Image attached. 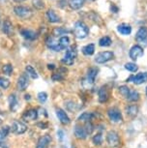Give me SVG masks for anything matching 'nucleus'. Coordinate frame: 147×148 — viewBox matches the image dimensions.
Returning a JSON list of instances; mask_svg holds the SVG:
<instances>
[{"label": "nucleus", "instance_id": "obj_33", "mask_svg": "<svg viewBox=\"0 0 147 148\" xmlns=\"http://www.w3.org/2000/svg\"><path fill=\"white\" fill-rule=\"evenodd\" d=\"M59 45L61 47V49H67V47H69V45H70V39H69L68 36H62V37H60L59 39Z\"/></svg>", "mask_w": 147, "mask_h": 148}, {"label": "nucleus", "instance_id": "obj_16", "mask_svg": "<svg viewBox=\"0 0 147 148\" xmlns=\"http://www.w3.org/2000/svg\"><path fill=\"white\" fill-rule=\"evenodd\" d=\"M38 118V110L36 108H30L23 114V119L25 121H34Z\"/></svg>", "mask_w": 147, "mask_h": 148}, {"label": "nucleus", "instance_id": "obj_24", "mask_svg": "<svg viewBox=\"0 0 147 148\" xmlns=\"http://www.w3.org/2000/svg\"><path fill=\"white\" fill-rule=\"evenodd\" d=\"M9 107H10V110L15 112L16 111L18 108V98L15 94H11L9 96Z\"/></svg>", "mask_w": 147, "mask_h": 148}, {"label": "nucleus", "instance_id": "obj_35", "mask_svg": "<svg viewBox=\"0 0 147 148\" xmlns=\"http://www.w3.org/2000/svg\"><path fill=\"white\" fill-rule=\"evenodd\" d=\"M130 91H131V88L128 87L127 85H121L120 87H119V93H120L122 96L125 98V99L128 97Z\"/></svg>", "mask_w": 147, "mask_h": 148}, {"label": "nucleus", "instance_id": "obj_29", "mask_svg": "<svg viewBox=\"0 0 147 148\" xmlns=\"http://www.w3.org/2000/svg\"><path fill=\"white\" fill-rule=\"evenodd\" d=\"M94 52H95V45L94 44H88L82 47V53L86 55V56L93 55Z\"/></svg>", "mask_w": 147, "mask_h": 148}, {"label": "nucleus", "instance_id": "obj_5", "mask_svg": "<svg viewBox=\"0 0 147 148\" xmlns=\"http://www.w3.org/2000/svg\"><path fill=\"white\" fill-rule=\"evenodd\" d=\"M107 115H109V118L111 122L113 123H118L121 122L123 120V117H122V113L119 108H110L107 110Z\"/></svg>", "mask_w": 147, "mask_h": 148}, {"label": "nucleus", "instance_id": "obj_8", "mask_svg": "<svg viewBox=\"0 0 147 148\" xmlns=\"http://www.w3.org/2000/svg\"><path fill=\"white\" fill-rule=\"evenodd\" d=\"M11 130H12L13 133L16 134V135H23V134H24L27 131V126L23 122L16 120V121L13 122Z\"/></svg>", "mask_w": 147, "mask_h": 148}, {"label": "nucleus", "instance_id": "obj_39", "mask_svg": "<svg viewBox=\"0 0 147 148\" xmlns=\"http://www.w3.org/2000/svg\"><path fill=\"white\" fill-rule=\"evenodd\" d=\"M32 3H33V6L37 10H42L45 8V2H44L43 0H33Z\"/></svg>", "mask_w": 147, "mask_h": 148}, {"label": "nucleus", "instance_id": "obj_41", "mask_svg": "<svg viewBox=\"0 0 147 148\" xmlns=\"http://www.w3.org/2000/svg\"><path fill=\"white\" fill-rule=\"evenodd\" d=\"M37 99L41 104H44V103L48 100V94H46V92H40V93L37 95Z\"/></svg>", "mask_w": 147, "mask_h": 148}, {"label": "nucleus", "instance_id": "obj_49", "mask_svg": "<svg viewBox=\"0 0 147 148\" xmlns=\"http://www.w3.org/2000/svg\"><path fill=\"white\" fill-rule=\"evenodd\" d=\"M15 1H16V2H21L23 0H15Z\"/></svg>", "mask_w": 147, "mask_h": 148}, {"label": "nucleus", "instance_id": "obj_23", "mask_svg": "<svg viewBox=\"0 0 147 148\" xmlns=\"http://www.w3.org/2000/svg\"><path fill=\"white\" fill-rule=\"evenodd\" d=\"M2 31H3L4 34H6L8 36L13 35V24L9 19L4 21L3 24H2Z\"/></svg>", "mask_w": 147, "mask_h": 148}, {"label": "nucleus", "instance_id": "obj_37", "mask_svg": "<svg viewBox=\"0 0 147 148\" xmlns=\"http://www.w3.org/2000/svg\"><path fill=\"white\" fill-rule=\"evenodd\" d=\"M125 69L128 70L129 72H132V73H135L138 70V67L135 63H133V62H128L125 64Z\"/></svg>", "mask_w": 147, "mask_h": 148}, {"label": "nucleus", "instance_id": "obj_2", "mask_svg": "<svg viewBox=\"0 0 147 148\" xmlns=\"http://www.w3.org/2000/svg\"><path fill=\"white\" fill-rule=\"evenodd\" d=\"M77 46H72L67 49L66 53L64 55V57L62 58L61 62H62L64 65L67 66H72L75 63V59L77 57Z\"/></svg>", "mask_w": 147, "mask_h": 148}, {"label": "nucleus", "instance_id": "obj_4", "mask_svg": "<svg viewBox=\"0 0 147 148\" xmlns=\"http://www.w3.org/2000/svg\"><path fill=\"white\" fill-rule=\"evenodd\" d=\"M113 57H114V53L112 51H102L96 55L95 62L98 64H104L112 60Z\"/></svg>", "mask_w": 147, "mask_h": 148}, {"label": "nucleus", "instance_id": "obj_14", "mask_svg": "<svg viewBox=\"0 0 147 148\" xmlns=\"http://www.w3.org/2000/svg\"><path fill=\"white\" fill-rule=\"evenodd\" d=\"M51 140H52V138L49 135H48V134L44 135L43 136H41V138H39L36 148H48L49 145L51 144Z\"/></svg>", "mask_w": 147, "mask_h": 148}, {"label": "nucleus", "instance_id": "obj_47", "mask_svg": "<svg viewBox=\"0 0 147 148\" xmlns=\"http://www.w3.org/2000/svg\"><path fill=\"white\" fill-rule=\"evenodd\" d=\"M48 69L49 70H54V69H56V67H55L54 64H48Z\"/></svg>", "mask_w": 147, "mask_h": 148}, {"label": "nucleus", "instance_id": "obj_13", "mask_svg": "<svg viewBox=\"0 0 147 148\" xmlns=\"http://www.w3.org/2000/svg\"><path fill=\"white\" fill-rule=\"evenodd\" d=\"M46 46H48L49 49H51V51H63V49H61L60 45H59V42L55 41L53 37H51V36H49V37L46 38Z\"/></svg>", "mask_w": 147, "mask_h": 148}, {"label": "nucleus", "instance_id": "obj_48", "mask_svg": "<svg viewBox=\"0 0 147 148\" xmlns=\"http://www.w3.org/2000/svg\"><path fill=\"white\" fill-rule=\"evenodd\" d=\"M24 99H25L26 101H30V100H31V96H30V94H26L25 96H24Z\"/></svg>", "mask_w": 147, "mask_h": 148}, {"label": "nucleus", "instance_id": "obj_34", "mask_svg": "<svg viewBox=\"0 0 147 148\" xmlns=\"http://www.w3.org/2000/svg\"><path fill=\"white\" fill-rule=\"evenodd\" d=\"M69 30L64 28V27H55V28L52 30V35L54 37H58V36L61 35H65L66 33H68Z\"/></svg>", "mask_w": 147, "mask_h": 148}, {"label": "nucleus", "instance_id": "obj_46", "mask_svg": "<svg viewBox=\"0 0 147 148\" xmlns=\"http://www.w3.org/2000/svg\"><path fill=\"white\" fill-rule=\"evenodd\" d=\"M110 11H111L112 13L116 14V13H118V11H119V8H118L117 6H115L114 4H112L111 6H110Z\"/></svg>", "mask_w": 147, "mask_h": 148}, {"label": "nucleus", "instance_id": "obj_18", "mask_svg": "<svg viewBox=\"0 0 147 148\" xmlns=\"http://www.w3.org/2000/svg\"><path fill=\"white\" fill-rule=\"evenodd\" d=\"M56 115L58 117V119H59V121L61 122V124L63 125H68L70 124L71 120L69 118L68 114L65 112L63 110H61V108H56Z\"/></svg>", "mask_w": 147, "mask_h": 148}, {"label": "nucleus", "instance_id": "obj_15", "mask_svg": "<svg viewBox=\"0 0 147 148\" xmlns=\"http://www.w3.org/2000/svg\"><path fill=\"white\" fill-rule=\"evenodd\" d=\"M98 73H99V69L97 68V67H91V68L88 69L86 80L89 84H92V83L95 82L96 77L98 76Z\"/></svg>", "mask_w": 147, "mask_h": 148}, {"label": "nucleus", "instance_id": "obj_44", "mask_svg": "<svg viewBox=\"0 0 147 148\" xmlns=\"http://www.w3.org/2000/svg\"><path fill=\"white\" fill-rule=\"evenodd\" d=\"M37 126L40 128V129L45 130V129H48V128H49V124H48V123H46V122H39L37 124Z\"/></svg>", "mask_w": 147, "mask_h": 148}, {"label": "nucleus", "instance_id": "obj_27", "mask_svg": "<svg viewBox=\"0 0 147 148\" xmlns=\"http://www.w3.org/2000/svg\"><path fill=\"white\" fill-rule=\"evenodd\" d=\"M137 112H138V107L137 105H130L126 108L127 115L131 117V118H134V117L137 116Z\"/></svg>", "mask_w": 147, "mask_h": 148}, {"label": "nucleus", "instance_id": "obj_6", "mask_svg": "<svg viewBox=\"0 0 147 148\" xmlns=\"http://www.w3.org/2000/svg\"><path fill=\"white\" fill-rule=\"evenodd\" d=\"M107 142L109 147H117L120 144V138L115 131H110L107 135Z\"/></svg>", "mask_w": 147, "mask_h": 148}, {"label": "nucleus", "instance_id": "obj_36", "mask_svg": "<svg viewBox=\"0 0 147 148\" xmlns=\"http://www.w3.org/2000/svg\"><path fill=\"white\" fill-rule=\"evenodd\" d=\"M13 71H14V69L11 64H6V65H4L2 67V72H3V74L6 75V76H12Z\"/></svg>", "mask_w": 147, "mask_h": 148}, {"label": "nucleus", "instance_id": "obj_51", "mask_svg": "<svg viewBox=\"0 0 147 148\" xmlns=\"http://www.w3.org/2000/svg\"><path fill=\"white\" fill-rule=\"evenodd\" d=\"M146 95H147V87H146Z\"/></svg>", "mask_w": 147, "mask_h": 148}, {"label": "nucleus", "instance_id": "obj_11", "mask_svg": "<svg viewBox=\"0 0 147 148\" xmlns=\"http://www.w3.org/2000/svg\"><path fill=\"white\" fill-rule=\"evenodd\" d=\"M18 89L19 91H24L25 89L28 87L29 85V79H28V75L26 73H23V74L21 75V77L18 79Z\"/></svg>", "mask_w": 147, "mask_h": 148}, {"label": "nucleus", "instance_id": "obj_45", "mask_svg": "<svg viewBox=\"0 0 147 148\" xmlns=\"http://www.w3.org/2000/svg\"><path fill=\"white\" fill-rule=\"evenodd\" d=\"M64 136H65V134H64V131H62V130H59L57 132V136L59 138L60 140H63V138H64Z\"/></svg>", "mask_w": 147, "mask_h": 148}, {"label": "nucleus", "instance_id": "obj_22", "mask_svg": "<svg viewBox=\"0 0 147 148\" xmlns=\"http://www.w3.org/2000/svg\"><path fill=\"white\" fill-rule=\"evenodd\" d=\"M117 31L121 35L128 36L132 33V26L128 23H121L117 26Z\"/></svg>", "mask_w": 147, "mask_h": 148}, {"label": "nucleus", "instance_id": "obj_32", "mask_svg": "<svg viewBox=\"0 0 147 148\" xmlns=\"http://www.w3.org/2000/svg\"><path fill=\"white\" fill-rule=\"evenodd\" d=\"M25 71H26V74L28 75V77H30L31 79H35L38 77V74L37 72H36V70L33 68L31 65H27L25 67Z\"/></svg>", "mask_w": 147, "mask_h": 148}, {"label": "nucleus", "instance_id": "obj_50", "mask_svg": "<svg viewBox=\"0 0 147 148\" xmlns=\"http://www.w3.org/2000/svg\"><path fill=\"white\" fill-rule=\"evenodd\" d=\"M1 123H2V120H1V118H0V125H1Z\"/></svg>", "mask_w": 147, "mask_h": 148}, {"label": "nucleus", "instance_id": "obj_1", "mask_svg": "<svg viewBox=\"0 0 147 148\" xmlns=\"http://www.w3.org/2000/svg\"><path fill=\"white\" fill-rule=\"evenodd\" d=\"M89 34V27L83 21H79L75 23L74 26V35L77 39H84Z\"/></svg>", "mask_w": 147, "mask_h": 148}, {"label": "nucleus", "instance_id": "obj_25", "mask_svg": "<svg viewBox=\"0 0 147 148\" xmlns=\"http://www.w3.org/2000/svg\"><path fill=\"white\" fill-rule=\"evenodd\" d=\"M46 18H48L49 21L51 23H57V22L60 21V16L52 9L48 10V12H46Z\"/></svg>", "mask_w": 147, "mask_h": 148}, {"label": "nucleus", "instance_id": "obj_9", "mask_svg": "<svg viewBox=\"0 0 147 148\" xmlns=\"http://www.w3.org/2000/svg\"><path fill=\"white\" fill-rule=\"evenodd\" d=\"M144 51H143V47L139 46V45H135L131 47L130 49V52H129V55H130V58L132 60H137L138 58L141 57L143 55Z\"/></svg>", "mask_w": 147, "mask_h": 148}, {"label": "nucleus", "instance_id": "obj_42", "mask_svg": "<svg viewBox=\"0 0 147 148\" xmlns=\"http://www.w3.org/2000/svg\"><path fill=\"white\" fill-rule=\"evenodd\" d=\"M84 128H85V130H86L88 136L91 135V134L93 133V131H94V125L91 122H86V123H85Z\"/></svg>", "mask_w": 147, "mask_h": 148}, {"label": "nucleus", "instance_id": "obj_31", "mask_svg": "<svg viewBox=\"0 0 147 148\" xmlns=\"http://www.w3.org/2000/svg\"><path fill=\"white\" fill-rule=\"evenodd\" d=\"M112 41L110 37L109 36H105V37H102L101 39L99 40V46L100 47H109L111 45Z\"/></svg>", "mask_w": 147, "mask_h": 148}, {"label": "nucleus", "instance_id": "obj_7", "mask_svg": "<svg viewBox=\"0 0 147 148\" xmlns=\"http://www.w3.org/2000/svg\"><path fill=\"white\" fill-rule=\"evenodd\" d=\"M133 82L135 84L137 85L142 84V83L147 82V73L146 72L138 73V74L135 75V76H131L126 79V82Z\"/></svg>", "mask_w": 147, "mask_h": 148}, {"label": "nucleus", "instance_id": "obj_40", "mask_svg": "<svg viewBox=\"0 0 147 148\" xmlns=\"http://www.w3.org/2000/svg\"><path fill=\"white\" fill-rule=\"evenodd\" d=\"M10 84H11V82L9 79L0 77V87L3 88V89H7L10 86Z\"/></svg>", "mask_w": 147, "mask_h": 148}, {"label": "nucleus", "instance_id": "obj_12", "mask_svg": "<svg viewBox=\"0 0 147 148\" xmlns=\"http://www.w3.org/2000/svg\"><path fill=\"white\" fill-rule=\"evenodd\" d=\"M98 96H99V102L104 104V103L107 102V100L109 99V91L107 85L102 86L98 91Z\"/></svg>", "mask_w": 147, "mask_h": 148}, {"label": "nucleus", "instance_id": "obj_3", "mask_svg": "<svg viewBox=\"0 0 147 148\" xmlns=\"http://www.w3.org/2000/svg\"><path fill=\"white\" fill-rule=\"evenodd\" d=\"M14 13L18 18L21 19H28L33 16L32 10L29 7L21 6V5H18V6H16L14 8Z\"/></svg>", "mask_w": 147, "mask_h": 148}, {"label": "nucleus", "instance_id": "obj_10", "mask_svg": "<svg viewBox=\"0 0 147 148\" xmlns=\"http://www.w3.org/2000/svg\"><path fill=\"white\" fill-rule=\"evenodd\" d=\"M135 41L140 45L147 46V28L140 27L137 30V34H135Z\"/></svg>", "mask_w": 147, "mask_h": 148}, {"label": "nucleus", "instance_id": "obj_52", "mask_svg": "<svg viewBox=\"0 0 147 148\" xmlns=\"http://www.w3.org/2000/svg\"><path fill=\"white\" fill-rule=\"evenodd\" d=\"M90 1H95V0H90Z\"/></svg>", "mask_w": 147, "mask_h": 148}, {"label": "nucleus", "instance_id": "obj_28", "mask_svg": "<svg viewBox=\"0 0 147 148\" xmlns=\"http://www.w3.org/2000/svg\"><path fill=\"white\" fill-rule=\"evenodd\" d=\"M84 5V0H70L69 1V6L72 10H79L81 9Z\"/></svg>", "mask_w": 147, "mask_h": 148}, {"label": "nucleus", "instance_id": "obj_26", "mask_svg": "<svg viewBox=\"0 0 147 148\" xmlns=\"http://www.w3.org/2000/svg\"><path fill=\"white\" fill-rule=\"evenodd\" d=\"M96 114L93 112H83L82 114H80L79 117V121L86 123V122H91L92 120L95 118Z\"/></svg>", "mask_w": 147, "mask_h": 148}, {"label": "nucleus", "instance_id": "obj_19", "mask_svg": "<svg viewBox=\"0 0 147 148\" xmlns=\"http://www.w3.org/2000/svg\"><path fill=\"white\" fill-rule=\"evenodd\" d=\"M21 36L26 39L28 41H34L36 39L38 38V33L33 31V30H30V29H21Z\"/></svg>", "mask_w": 147, "mask_h": 148}, {"label": "nucleus", "instance_id": "obj_30", "mask_svg": "<svg viewBox=\"0 0 147 148\" xmlns=\"http://www.w3.org/2000/svg\"><path fill=\"white\" fill-rule=\"evenodd\" d=\"M127 101L129 102H137L139 100V93L137 90H132L130 91V93L128 95V97L126 98Z\"/></svg>", "mask_w": 147, "mask_h": 148}, {"label": "nucleus", "instance_id": "obj_17", "mask_svg": "<svg viewBox=\"0 0 147 148\" xmlns=\"http://www.w3.org/2000/svg\"><path fill=\"white\" fill-rule=\"evenodd\" d=\"M66 73H67V69L64 68V67H61V68L58 69V72L53 73L51 75V79L53 82H62V80L65 79Z\"/></svg>", "mask_w": 147, "mask_h": 148}, {"label": "nucleus", "instance_id": "obj_21", "mask_svg": "<svg viewBox=\"0 0 147 148\" xmlns=\"http://www.w3.org/2000/svg\"><path fill=\"white\" fill-rule=\"evenodd\" d=\"M11 131V128L8 126H4L0 129V147L2 148H8V146L5 144L4 139L7 138V136L9 135Z\"/></svg>", "mask_w": 147, "mask_h": 148}, {"label": "nucleus", "instance_id": "obj_38", "mask_svg": "<svg viewBox=\"0 0 147 148\" xmlns=\"http://www.w3.org/2000/svg\"><path fill=\"white\" fill-rule=\"evenodd\" d=\"M103 140H104V138H103V136H102L101 133L97 134V135L94 136L93 138H92L93 143L95 145H101L103 143Z\"/></svg>", "mask_w": 147, "mask_h": 148}, {"label": "nucleus", "instance_id": "obj_20", "mask_svg": "<svg viewBox=\"0 0 147 148\" xmlns=\"http://www.w3.org/2000/svg\"><path fill=\"white\" fill-rule=\"evenodd\" d=\"M74 133H75L76 138H79V139H85L88 136V134L86 132V130H85L84 126H80V125H77V126L75 127Z\"/></svg>", "mask_w": 147, "mask_h": 148}, {"label": "nucleus", "instance_id": "obj_43", "mask_svg": "<svg viewBox=\"0 0 147 148\" xmlns=\"http://www.w3.org/2000/svg\"><path fill=\"white\" fill-rule=\"evenodd\" d=\"M66 106H67L68 110L73 111V112H74V111H76L77 108H77V105L76 104V103H74V102H72V101L71 102H68Z\"/></svg>", "mask_w": 147, "mask_h": 148}]
</instances>
